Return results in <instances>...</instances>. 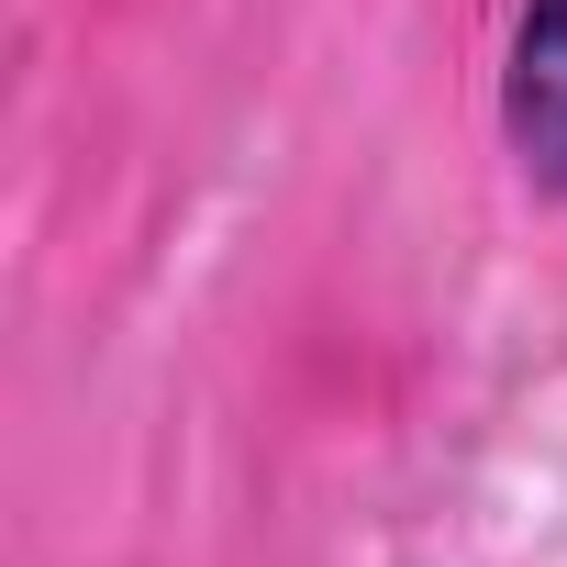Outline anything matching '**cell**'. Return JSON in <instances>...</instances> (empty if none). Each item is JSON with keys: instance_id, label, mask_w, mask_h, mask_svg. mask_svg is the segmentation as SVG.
Masks as SVG:
<instances>
[{"instance_id": "1", "label": "cell", "mask_w": 567, "mask_h": 567, "mask_svg": "<svg viewBox=\"0 0 567 567\" xmlns=\"http://www.w3.org/2000/svg\"><path fill=\"white\" fill-rule=\"evenodd\" d=\"M501 134H512V167L567 200V0H523L512 68H501Z\"/></svg>"}]
</instances>
